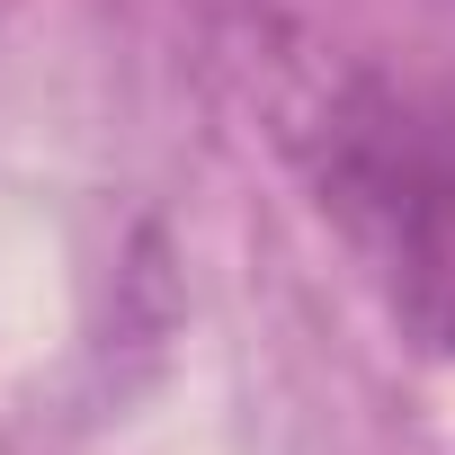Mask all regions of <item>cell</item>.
<instances>
[{
	"label": "cell",
	"instance_id": "cell-1",
	"mask_svg": "<svg viewBox=\"0 0 455 455\" xmlns=\"http://www.w3.org/2000/svg\"><path fill=\"white\" fill-rule=\"evenodd\" d=\"M313 179L393 331L455 357V90L402 72L348 81L322 116Z\"/></svg>",
	"mask_w": 455,
	"mask_h": 455
}]
</instances>
